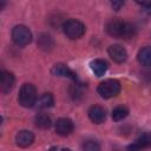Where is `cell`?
I'll use <instances>...</instances> for the list:
<instances>
[{"label": "cell", "mask_w": 151, "mask_h": 151, "mask_svg": "<svg viewBox=\"0 0 151 151\" xmlns=\"http://www.w3.org/2000/svg\"><path fill=\"white\" fill-rule=\"evenodd\" d=\"M106 32L113 38L131 39L136 34V28L132 24L127 21L120 19H112L106 25Z\"/></svg>", "instance_id": "obj_1"}, {"label": "cell", "mask_w": 151, "mask_h": 151, "mask_svg": "<svg viewBox=\"0 0 151 151\" xmlns=\"http://www.w3.org/2000/svg\"><path fill=\"white\" fill-rule=\"evenodd\" d=\"M38 99L37 94V88L33 84L26 83L20 87L19 96H18V101L21 106L24 107H32L35 105Z\"/></svg>", "instance_id": "obj_2"}, {"label": "cell", "mask_w": 151, "mask_h": 151, "mask_svg": "<svg viewBox=\"0 0 151 151\" xmlns=\"http://www.w3.org/2000/svg\"><path fill=\"white\" fill-rule=\"evenodd\" d=\"M85 25L77 19H68L63 24L64 34L72 40L80 39L85 34Z\"/></svg>", "instance_id": "obj_3"}, {"label": "cell", "mask_w": 151, "mask_h": 151, "mask_svg": "<svg viewBox=\"0 0 151 151\" xmlns=\"http://www.w3.org/2000/svg\"><path fill=\"white\" fill-rule=\"evenodd\" d=\"M97 91L104 99L113 98L120 92V83L117 79H106L98 85Z\"/></svg>", "instance_id": "obj_4"}, {"label": "cell", "mask_w": 151, "mask_h": 151, "mask_svg": "<svg viewBox=\"0 0 151 151\" xmlns=\"http://www.w3.org/2000/svg\"><path fill=\"white\" fill-rule=\"evenodd\" d=\"M12 39L15 45L24 47L32 41V33L25 25H17L12 29Z\"/></svg>", "instance_id": "obj_5"}, {"label": "cell", "mask_w": 151, "mask_h": 151, "mask_svg": "<svg viewBox=\"0 0 151 151\" xmlns=\"http://www.w3.org/2000/svg\"><path fill=\"white\" fill-rule=\"evenodd\" d=\"M107 53L111 57V59L113 61L118 63V64H122V63L126 61V59H127V52H126V50L122 45H118V44L111 45L107 48Z\"/></svg>", "instance_id": "obj_6"}, {"label": "cell", "mask_w": 151, "mask_h": 151, "mask_svg": "<svg viewBox=\"0 0 151 151\" xmlns=\"http://www.w3.org/2000/svg\"><path fill=\"white\" fill-rule=\"evenodd\" d=\"M73 129H74V125L70 118L63 117L55 122V132L59 136H63V137L68 136L73 132Z\"/></svg>", "instance_id": "obj_7"}, {"label": "cell", "mask_w": 151, "mask_h": 151, "mask_svg": "<svg viewBox=\"0 0 151 151\" xmlns=\"http://www.w3.org/2000/svg\"><path fill=\"white\" fill-rule=\"evenodd\" d=\"M88 118L94 124H101L106 119V111L99 105H93L88 110Z\"/></svg>", "instance_id": "obj_8"}, {"label": "cell", "mask_w": 151, "mask_h": 151, "mask_svg": "<svg viewBox=\"0 0 151 151\" xmlns=\"http://www.w3.org/2000/svg\"><path fill=\"white\" fill-rule=\"evenodd\" d=\"M15 78L12 72L8 71H2L1 72V80H0V86H1V92L2 93H9L14 86Z\"/></svg>", "instance_id": "obj_9"}, {"label": "cell", "mask_w": 151, "mask_h": 151, "mask_svg": "<svg viewBox=\"0 0 151 151\" xmlns=\"http://www.w3.org/2000/svg\"><path fill=\"white\" fill-rule=\"evenodd\" d=\"M33 142H34V134L28 130H21L15 136V143L20 147H27L32 145Z\"/></svg>", "instance_id": "obj_10"}, {"label": "cell", "mask_w": 151, "mask_h": 151, "mask_svg": "<svg viewBox=\"0 0 151 151\" xmlns=\"http://www.w3.org/2000/svg\"><path fill=\"white\" fill-rule=\"evenodd\" d=\"M52 73L54 76H58V77H64V78H68V79H72V80H77V74L65 64H55L53 67H52Z\"/></svg>", "instance_id": "obj_11"}, {"label": "cell", "mask_w": 151, "mask_h": 151, "mask_svg": "<svg viewBox=\"0 0 151 151\" xmlns=\"http://www.w3.org/2000/svg\"><path fill=\"white\" fill-rule=\"evenodd\" d=\"M90 68L91 71L94 73V76L97 77H101L106 73L109 66H107V63L103 59H94L90 63Z\"/></svg>", "instance_id": "obj_12"}, {"label": "cell", "mask_w": 151, "mask_h": 151, "mask_svg": "<svg viewBox=\"0 0 151 151\" xmlns=\"http://www.w3.org/2000/svg\"><path fill=\"white\" fill-rule=\"evenodd\" d=\"M53 103H54V99H53V96L51 93H42L41 96L38 97L35 106L38 109L44 110V109H48V107L53 106Z\"/></svg>", "instance_id": "obj_13"}, {"label": "cell", "mask_w": 151, "mask_h": 151, "mask_svg": "<svg viewBox=\"0 0 151 151\" xmlns=\"http://www.w3.org/2000/svg\"><path fill=\"white\" fill-rule=\"evenodd\" d=\"M138 61L144 66H151V46H145L137 54Z\"/></svg>", "instance_id": "obj_14"}, {"label": "cell", "mask_w": 151, "mask_h": 151, "mask_svg": "<svg viewBox=\"0 0 151 151\" xmlns=\"http://www.w3.org/2000/svg\"><path fill=\"white\" fill-rule=\"evenodd\" d=\"M34 123H35V126H37V127L42 129V130L48 129V127L51 126V124H52L50 116H48L47 113H44V112H40V113H38V114L35 116Z\"/></svg>", "instance_id": "obj_15"}, {"label": "cell", "mask_w": 151, "mask_h": 151, "mask_svg": "<svg viewBox=\"0 0 151 151\" xmlns=\"http://www.w3.org/2000/svg\"><path fill=\"white\" fill-rule=\"evenodd\" d=\"M129 114V110L125 106H117L112 110V119L114 122H120L124 118H126Z\"/></svg>", "instance_id": "obj_16"}, {"label": "cell", "mask_w": 151, "mask_h": 151, "mask_svg": "<svg viewBox=\"0 0 151 151\" xmlns=\"http://www.w3.org/2000/svg\"><path fill=\"white\" fill-rule=\"evenodd\" d=\"M38 44H39L40 48H42L45 51H48L53 47V40L48 34H41L38 39Z\"/></svg>", "instance_id": "obj_17"}, {"label": "cell", "mask_w": 151, "mask_h": 151, "mask_svg": "<svg viewBox=\"0 0 151 151\" xmlns=\"http://www.w3.org/2000/svg\"><path fill=\"white\" fill-rule=\"evenodd\" d=\"M83 150L84 151H100V145L94 139H87L83 144Z\"/></svg>", "instance_id": "obj_18"}, {"label": "cell", "mask_w": 151, "mask_h": 151, "mask_svg": "<svg viewBox=\"0 0 151 151\" xmlns=\"http://www.w3.org/2000/svg\"><path fill=\"white\" fill-rule=\"evenodd\" d=\"M138 4L144 8V11L147 14H151V1H138Z\"/></svg>", "instance_id": "obj_19"}, {"label": "cell", "mask_w": 151, "mask_h": 151, "mask_svg": "<svg viewBox=\"0 0 151 151\" xmlns=\"http://www.w3.org/2000/svg\"><path fill=\"white\" fill-rule=\"evenodd\" d=\"M111 6H112L113 9L118 11V9H120L122 6H124V2H123V1H112V2H111Z\"/></svg>", "instance_id": "obj_20"}, {"label": "cell", "mask_w": 151, "mask_h": 151, "mask_svg": "<svg viewBox=\"0 0 151 151\" xmlns=\"http://www.w3.org/2000/svg\"><path fill=\"white\" fill-rule=\"evenodd\" d=\"M61 151H72V150H70V149H63Z\"/></svg>", "instance_id": "obj_21"}, {"label": "cell", "mask_w": 151, "mask_h": 151, "mask_svg": "<svg viewBox=\"0 0 151 151\" xmlns=\"http://www.w3.org/2000/svg\"><path fill=\"white\" fill-rule=\"evenodd\" d=\"M50 151H55V149H51V150H50Z\"/></svg>", "instance_id": "obj_22"}]
</instances>
